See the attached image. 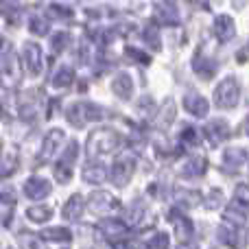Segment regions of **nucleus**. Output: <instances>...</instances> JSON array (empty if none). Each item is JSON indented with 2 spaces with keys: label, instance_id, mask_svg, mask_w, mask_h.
I'll list each match as a JSON object with an SVG mask.
<instances>
[{
  "label": "nucleus",
  "instance_id": "nucleus-1",
  "mask_svg": "<svg viewBox=\"0 0 249 249\" xmlns=\"http://www.w3.org/2000/svg\"><path fill=\"white\" fill-rule=\"evenodd\" d=\"M121 144V138L109 129H99L88 138V151L90 155H112Z\"/></svg>",
  "mask_w": 249,
  "mask_h": 249
},
{
  "label": "nucleus",
  "instance_id": "nucleus-2",
  "mask_svg": "<svg viewBox=\"0 0 249 249\" xmlns=\"http://www.w3.org/2000/svg\"><path fill=\"white\" fill-rule=\"evenodd\" d=\"M101 118H103V109L92 103H79L68 109V121L72 123L74 127H83L86 123L101 121Z\"/></svg>",
  "mask_w": 249,
  "mask_h": 249
},
{
  "label": "nucleus",
  "instance_id": "nucleus-3",
  "mask_svg": "<svg viewBox=\"0 0 249 249\" xmlns=\"http://www.w3.org/2000/svg\"><path fill=\"white\" fill-rule=\"evenodd\" d=\"M118 206H121V201H118L112 193L96 190V193L90 195V210L94 212V214H101V216L112 214L114 210H118Z\"/></svg>",
  "mask_w": 249,
  "mask_h": 249
},
{
  "label": "nucleus",
  "instance_id": "nucleus-4",
  "mask_svg": "<svg viewBox=\"0 0 249 249\" xmlns=\"http://www.w3.org/2000/svg\"><path fill=\"white\" fill-rule=\"evenodd\" d=\"M77 155H79L77 142H70L68 149L59 155V164H57V168H55V177L61 181V184L70 181V177H72V162L77 160Z\"/></svg>",
  "mask_w": 249,
  "mask_h": 249
},
{
  "label": "nucleus",
  "instance_id": "nucleus-5",
  "mask_svg": "<svg viewBox=\"0 0 249 249\" xmlns=\"http://www.w3.org/2000/svg\"><path fill=\"white\" fill-rule=\"evenodd\" d=\"M214 99H216V105L223 109L228 107H234L238 101V83L234 79H225L214 92Z\"/></svg>",
  "mask_w": 249,
  "mask_h": 249
},
{
  "label": "nucleus",
  "instance_id": "nucleus-6",
  "mask_svg": "<svg viewBox=\"0 0 249 249\" xmlns=\"http://www.w3.org/2000/svg\"><path fill=\"white\" fill-rule=\"evenodd\" d=\"M61 142H64V131H61V129H53V131H48L46 138H44V142H42L39 162H51V160L57 155V151H59Z\"/></svg>",
  "mask_w": 249,
  "mask_h": 249
},
{
  "label": "nucleus",
  "instance_id": "nucleus-7",
  "mask_svg": "<svg viewBox=\"0 0 249 249\" xmlns=\"http://www.w3.org/2000/svg\"><path fill=\"white\" fill-rule=\"evenodd\" d=\"M219 236L225 245L234 247V249H243L245 247V230H236L234 225L225 223L219 228Z\"/></svg>",
  "mask_w": 249,
  "mask_h": 249
},
{
  "label": "nucleus",
  "instance_id": "nucleus-8",
  "mask_svg": "<svg viewBox=\"0 0 249 249\" xmlns=\"http://www.w3.org/2000/svg\"><path fill=\"white\" fill-rule=\"evenodd\" d=\"M133 175V160L131 158H123L118 160L112 166V181L116 186H124Z\"/></svg>",
  "mask_w": 249,
  "mask_h": 249
},
{
  "label": "nucleus",
  "instance_id": "nucleus-9",
  "mask_svg": "<svg viewBox=\"0 0 249 249\" xmlns=\"http://www.w3.org/2000/svg\"><path fill=\"white\" fill-rule=\"evenodd\" d=\"M24 193H26V197H31V199H42L51 193V184H48L46 179H42V177H31L24 184Z\"/></svg>",
  "mask_w": 249,
  "mask_h": 249
},
{
  "label": "nucleus",
  "instance_id": "nucleus-10",
  "mask_svg": "<svg viewBox=\"0 0 249 249\" xmlns=\"http://www.w3.org/2000/svg\"><path fill=\"white\" fill-rule=\"evenodd\" d=\"M206 133H208V138H210L212 144H221V142L230 136V127H228L225 121H212L206 127Z\"/></svg>",
  "mask_w": 249,
  "mask_h": 249
},
{
  "label": "nucleus",
  "instance_id": "nucleus-11",
  "mask_svg": "<svg viewBox=\"0 0 249 249\" xmlns=\"http://www.w3.org/2000/svg\"><path fill=\"white\" fill-rule=\"evenodd\" d=\"M206 166H208L206 158L195 155L193 160H188V162L181 166V175H184V177H199V175H203V173H206Z\"/></svg>",
  "mask_w": 249,
  "mask_h": 249
},
{
  "label": "nucleus",
  "instance_id": "nucleus-12",
  "mask_svg": "<svg viewBox=\"0 0 249 249\" xmlns=\"http://www.w3.org/2000/svg\"><path fill=\"white\" fill-rule=\"evenodd\" d=\"M64 216L68 221H79L83 216V199L79 195L68 199V203L64 206Z\"/></svg>",
  "mask_w": 249,
  "mask_h": 249
},
{
  "label": "nucleus",
  "instance_id": "nucleus-13",
  "mask_svg": "<svg viewBox=\"0 0 249 249\" xmlns=\"http://www.w3.org/2000/svg\"><path fill=\"white\" fill-rule=\"evenodd\" d=\"M83 179L90 181V184H103L107 179V171H105L101 164H86L83 168Z\"/></svg>",
  "mask_w": 249,
  "mask_h": 249
},
{
  "label": "nucleus",
  "instance_id": "nucleus-14",
  "mask_svg": "<svg viewBox=\"0 0 249 249\" xmlns=\"http://www.w3.org/2000/svg\"><path fill=\"white\" fill-rule=\"evenodd\" d=\"M184 107L188 109L190 114H195V116H206V114H208V101L201 99V96L188 94L184 99Z\"/></svg>",
  "mask_w": 249,
  "mask_h": 249
},
{
  "label": "nucleus",
  "instance_id": "nucleus-15",
  "mask_svg": "<svg viewBox=\"0 0 249 249\" xmlns=\"http://www.w3.org/2000/svg\"><path fill=\"white\" fill-rule=\"evenodd\" d=\"M101 232L107 238H123L124 232H127V225L121 223V221H103L101 223Z\"/></svg>",
  "mask_w": 249,
  "mask_h": 249
},
{
  "label": "nucleus",
  "instance_id": "nucleus-16",
  "mask_svg": "<svg viewBox=\"0 0 249 249\" xmlns=\"http://www.w3.org/2000/svg\"><path fill=\"white\" fill-rule=\"evenodd\" d=\"M225 162H228L230 166H234V171H238V168L247 162V151L245 149H228L225 151Z\"/></svg>",
  "mask_w": 249,
  "mask_h": 249
},
{
  "label": "nucleus",
  "instance_id": "nucleus-17",
  "mask_svg": "<svg viewBox=\"0 0 249 249\" xmlns=\"http://www.w3.org/2000/svg\"><path fill=\"white\" fill-rule=\"evenodd\" d=\"M112 90H114V94H118L121 99H129V94H131V83H129L127 74L116 77V81L112 83Z\"/></svg>",
  "mask_w": 249,
  "mask_h": 249
},
{
  "label": "nucleus",
  "instance_id": "nucleus-18",
  "mask_svg": "<svg viewBox=\"0 0 249 249\" xmlns=\"http://www.w3.org/2000/svg\"><path fill=\"white\" fill-rule=\"evenodd\" d=\"M42 238H46V241L68 243L70 238H72V234H70L66 228H51V230H44V232H42Z\"/></svg>",
  "mask_w": 249,
  "mask_h": 249
},
{
  "label": "nucleus",
  "instance_id": "nucleus-19",
  "mask_svg": "<svg viewBox=\"0 0 249 249\" xmlns=\"http://www.w3.org/2000/svg\"><path fill=\"white\" fill-rule=\"evenodd\" d=\"M53 214L51 208H42V206H33L26 210V216H29L31 221H35V223H44V221H48Z\"/></svg>",
  "mask_w": 249,
  "mask_h": 249
},
{
  "label": "nucleus",
  "instance_id": "nucleus-20",
  "mask_svg": "<svg viewBox=\"0 0 249 249\" xmlns=\"http://www.w3.org/2000/svg\"><path fill=\"white\" fill-rule=\"evenodd\" d=\"M175 230H177V236H179V241H188L190 236H193V223H190L188 219H177L175 221Z\"/></svg>",
  "mask_w": 249,
  "mask_h": 249
},
{
  "label": "nucleus",
  "instance_id": "nucleus-21",
  "mask_svg": "<svg viewBox=\"0 0 249 249\" xmlns=\"http://www.w3.org/2000/svg\"><path fill=\"white\" fill-rule=\"evenodd\" d=\"M175 197H177V201H186L184 206H188V208L197 206V203L201 201V197H199L197 193H193V190H177Z\"/></svg>",
  "mask_w": 249,
  "mask_h": 249
},
{
  "label": "nucleus",
  "instance_id": "nucleus-22",
  "mask_svg": "<svg viewBox=\"0 0 249 249\" xmlns=\"http://www.w3.org/2000/svg\"><path fill=\"white\" fill-rule=\"evenodd\" d=\"M173 118H175V105L168 101V103H166V112L162 109V114H160V118H158V124H160L162 129H166L168 124L173 123Z\"/></svg>",
  "mask_w": 249,
  "mask_h": 249
},
{
  "label": "nucleus",
  "instance_id": "nucleus-23",
  "mask_svg": "<svg viewBox=\"0 0 249 249\" xmlns=\"http://www.w3.org/2000/svg\"><path fill=\"white\" fill-rule=\"evenodd\" d=\"M146 249H168V236L166 234H155L153 238L146 241Z\"/></svg>",
  "mask_w": 249,
  "mask_h": 249
},
{
  "label": "nucleus",
  "instance_id": "nucleus-24",
  "mask_svg": "<svg viewBox=\"0 0 249 249\" xmlns=\"http://www.w3.org/2000/svg\"><path fill=\"white\" fill-rule=\"evenodd\" d=\"M20 243H22V247L24 249H46L44 247V243L39 241L37 236H31V234H24V236L20 238Z\"/></svg>",
  "mask_w": 249,
  "mask_h": 249
},
{
  "label": "nucleus",
  "instance_id": "nucleus-25",
  "mask_svg": "<svg viewBox=\"0 0 249 249\" xmlns=\"http://www.w3.org/2000/svg\"><path fill=\"white\" fill-rule=\"evenodd\" d=\"M26 55H29L31 72L37 74V72H39V57H37V48H35V46H29V48H26Z\"/></svg>",
  "mask_w": 249,
  "mask_h": 249
},
{
  "label": "nucleus",
  "instance_id": "nucleus-26",
  "mask_svg": "<svg viewBox=\"0 0 249 249\" xmlns=\"http://www.w3.org/2000/svg\"><path fill=\"white\" fill-rule=\"evenodd\" d=\"M18 168V151L11 149L9 151V162H4V168H2V175H11L13 171Z\"/></svg>",
  "mask_w": 249,
  "mask_h": 249
},
{
  "label": "nucleus",
  "instance_id": "nucleus-27",
  "mask_svg": "<svg viewBox=\"0 0 249 249\" xmlns=\"http://www.w3.org/2000/svg\"><path fill=\"white\" fill-rule=\"evenodd\" d=\"M234 199H236V203H241V206H247L249 195H247V186L245 184H241L236 188V193H234Z\"/></svg>",
  "mask_w": 249,
  "mask_h": 249
},
{
  "label": "nucleus",
  "instance_id": "nucleus-28",
  "mask_svg": "<svg viewBox=\"0 0 249 249\" xmlns=\"http://www.w3.org/2000/svg\"><path fill=\"white\" fill-rule=\"evenodd\" d=\"M142 214H144V210H142V208H131V210H127V223L136 225L138 221L142 219Z\"/></svg>",
  "mask_w": 249,
  "mask_h": 249
},
{
  "label": "nucleus",
  "instance_id": "nucleus-29",
  "mask_svg": "<svg viewBox=\"0 0 249 249\" xmlns=\"http://www.w3.org/2000/svg\"><path fill=\"white\" fill-rule=\"evenodd\" d=\"M70 81H72V72H70V70H64L61 74H57L55 77V86H61V88L68 86Z\"/></svg>",
  "mask_w": 249,
  "mask_h": 249
},
{
  "label": "nucleus",
  "instance_id": "nucleus-30",
  "mask_svg": "<svg viewBox=\"0 0 249 249\" xmlns=\"http://www.w3.org/2000/svg\"><path fill=\"white\" fill-rule=\"evenodd\" d=\"M181 140H184V142H193V144H195V142L199 140V133L195 131L193 127H188V129H184V133H181Z\"/></svg>",
  "mask_w": 249,
  "mask_h": 249
},
{
  "label": "nucleus",
  "instance_id": "nucleus-31",
  "mask_svg": "<svg viewBox=\"0 0 249 249\" xmlns=\"http://www.w3.org/2000/svg\"><path fill=\"white\" fill-rule=\"evenodd\" d=\"M0 201H2V203H9V206H13V203H16V195H13V190H11V188L2 190V193H0Z\"/></svg>",
  "mask_w": 249,
  "mask_h": 249
},
{
  "label": "nucleus",
  "instance_id": "nucleus-32",
  "mask_svg": "<svg viewBox=\"0 0 249 249\" xmlns=\"http://www.w3.org/2000/svg\"><path fill=\"white\" fill-rule=\"evenodd\" d=\"M221 199H223V195L221 193H216V190H212V195H210V199H208V208H216L221 203Z\"/></svg>",
  "mask_w": 249,
  "mask_h": 249
},
{
  "label": "nucleus",
  "instance_id": "nucleus-33",
  "mask_svg": "<svg viewBox=\"0 0 249 249\" xmlns=\"http://www.w3.org/2000/svg\"><path fill=\"white\" fill-rule=\"evenodd\" d=\"M179 249H199V245L188 238V241H179Z\"/></svg>",
  "mask_w": 249,
  "mask_h": 249
},
{
  "label": "nucleus",
  "instance_id": "nucleus-34",
  "mask_svg": "<svg viewBox=\"0 0 249 249\" xmlns=\"http://www.w3.org/2000/svg\"><path fill=\"white\" fill-rule=\"evenodd\" d=\"M0 151H2V140H0Z\"/></svg>",
  "mask_w": 249,
  "mask_h": 249
}]
</instances>
